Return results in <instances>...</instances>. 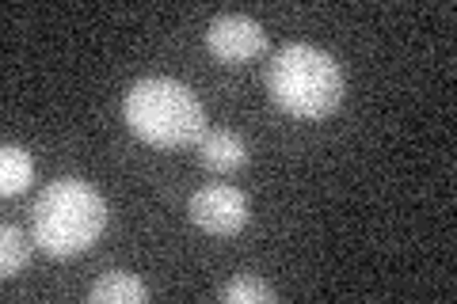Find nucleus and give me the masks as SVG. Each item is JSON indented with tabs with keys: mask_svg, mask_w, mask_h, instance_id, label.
Here are the masks:
<instances>
[{
	"mask_svg": "<svg viewBox=\"0 0 457 304\" xmlns=\"http://www.w3.org/2000/svg\"><path fill=\"white\" fill-rule=\"evenodd\" d=\"M191 221L210 236H237L248 225V198L228 183H213L191 194Z\"/></svg>",
	"mask_w": 457,
	"mask_h": 304,
	"instance_id": "39448f33",
	"label": "nucleus"
},
{
	"mask_svg": "<svg viewBox=\"0 0 457 304\" xmlns=\"http://www.w3.org/2000/svg\"><path fill=\"white\" fill-rule=\"evenodd\" d=\"M88 300L92 304H145L149 289L137 274L107 270V274H99V282L88 289Z\"/></svg>",
	"mask_w": 457,
	"mask_h": 304,
	"instance_id": "0eeeda50",
	"label": "nucleus"
},
{
	"mask_svg": "<svg viewBox=\"0 0 457 304\" xmlns=\"http://www.w3.org/2000/svg\"><path fill=\"white\" fill-rule=\"evenodd\" d=\"M126 126L153 149H183L206 134V107L187 84L171 77H145L126 92Z\"/></svg>",
	"mask_w": 457,
	"mask_h": 304,
	"instance_id": "7ed1b4c3",
	"label": "nucleus"
},
{
	"mask_svg": "<svg viewBox=\"0 0 457 304\" xmlns=\"http://www.w3.org/2000/svg\"><path fill=\"white\" fill-rule=\"evenodd\" d=\"M218 297L228 304H275L278 300L275 289H270L263 278H252V274H240V278L225 282Z\"/></svg>",
	"mask_w": 457,
	"mask_h": 304,
	"instance_id": "9d476101",
	"label": "nucleus"
},
{
	"mask_svg": "<svg viewBox=\"0 0 457 304\" xmlns=\"http://www.w3.org/2000/svg\"><path fill=\"white\" fill-rule=\"evenodd\" d=\"M206 50L225 65H245L267 53V31L260 20L228 12V16L210 20L206 27Z\"/></svg>",
	"mask_w": 457,
	"mask_h": 304,
	"instance_id": "20e7f679",
	"label": "nucleus"
},
{
	"mask_svg": "<svg viewBox=\"0 0 457 304\" xmlns=\"http://www.w3.org/2000/svg\"><path fill=\"white\" fill-rule=\"evenodd\" d=\"M31 183H35V160H31V152L20 149V144H4V149H0V194L16 198Z\"/></svg>",
	"mask_w": 457,
	"mask_h": 304,
	"instance_id": "6e6552de",
	"label": "nucleus"
},
{
	"mask_svg": "<svg viewBox=\"0 0 457 304\" xmlns=\"http://www.w3.org/2000/svg\"><path fill=\"white\" fill-rule=\"evenodd\" d=\"M107 221H111L107 198L92 183L73 176L46 183V191L35 198V213H31L35 243L54 259L84 255L104 236Z\"/></svg>",
	"mask_w": 457,
	"mask_h": 304,
	"instance_id": "f03ea898",
	"label": "nucleus"
},
{
	"mask_svg": "<svg viewBox=\"0 0 457 304\" xmlns=\"http://www.w3.org/2000/svg\"><path fill=\"white\" fill-rule=\"evenodd\" d=\"M267 95L302 122H320L343 103V69L312 42H286L267 65Z\"/></svg>",
	"mask_w": 457,
	"mask_h": 304,
	"instance_id": "f257e3e1",
	"label": "nucleus"
},
{
	"mask_svg": "<svg viewBox=\"0 0 457 304\" xmlns=\"http://www.w3.org/2000/svg\"><path fill=\"white\" fill-rule=\"evenodd\" d=\"M31 263V243L16 225L0 228V278H16Z\"/></svg>",
	"mask_w": 457,
	"mask_h": 304,
	"instance_id": "1a4fd4ad",
	"label": "nucleus"
},
{
	"mask_svg": "<svg viewBox=\"0 0 457 304\" xmlns=\"http://www.w3.org/2000/svg\"><path fill=\"white\" fill-rule=\"evenodd\" d=\"M198 160L210 171L233 176V171L248 164V141L233 134V129H206L203 141H198Z\"/></svg>",
	"mask_w": 457,
	"mask_h": 304,
	"instance_id": "423d86ee",
	"label": "nucleus"
}]
</instances>
